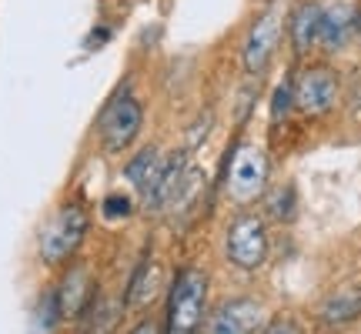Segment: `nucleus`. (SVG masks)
Here are the masks:
<instances>
[{"label":"nucleus","mask_w":361,"mask_h":334,"mask_svg":"<svg viewBox=\"0 0 361 334\" xmlns=\"http://www.w3.org/2000/svg\"><path fill=\"white\" fill-rule=\"evenodd\" d=\"M271 178V161L264 154V147L258 144H241L234 157L228 161V174H224V191L234 204H255L261 194L268 191Z\"/></svg>","instance_id":"obj_1"},{"label":"nucleus","mask_w":361,"mask_h":334,"mask_svg":"<svg viewBox=\"0 0 361 334\" xmlns=\"http://www.w3.org/2000/svg\"><path fill=\"white\" fill-rule=\"evenodd\" d=\"M207 301V274L197 268H184L171 287L168 301V328L171 334H194L204 321Z\"/></svg>","instance_id":"obj_2"},{"label":"nucleus","mask_w":361,"mask_h":334,"mask_svg":"<svg viewBox=\"0 0 361 334\" xmlns=\"http://www.w3.org/2000/svg\"><path fill=\"white\" fill-rule=\"evenodd\" d=\"M268 224L258 214H238L224 231V257L241 271H258L268 261Z\"/></svg>","instance_id":"obj_3"},{"label":"nucleus","mask_w":361,"mask_h":334,"mask_svg":"<svg viewBox=\"0 0 361 334\" xmlns=\"http://www.w3.org/2000/svg\"><path fill=\"white\" fill-rule=\"evenodd\" d=\"M87 228L90 218L80 204L61 207L51 218V224L44 228V234H40V257L47 264H64L67 257L80 247V241L87 237Z\"/></svg>","instance_id":"obj_4"},{"label":"nucleus","mask_w":361,"mask_h":334,"mask_svg":"<svg viewBox=\"0 0 361 334\" xmlns=\"http://www.w3.org/2000/svg\"><path fill=\"white\" fill-rule=\"evenodd\" d=\"M141 124H144V107L141 101L128 94V90H121L114 101L104 107L101 114V141H104V151H111V154H121V151H128L130 144L137 141V134H141Z\"/></svg>","instance_id":"obj_5"},{"label":"nucleus","mask_w":361,"mask_h":334,"mask_svg":"<svg viewBox=\"0 0 361 334\" xmlns=\"http://www.w3.org/2000/svg\"><path fill=\"white\" fill-rule=\"evenodd\" d=\"M295 84V111H301L305 117H324L331 114L341 101V80L331 67L311 64L305 67Z\"/></svg>","instance_id":"obj_6"},{"label":"nucleus","mask_w":361,"mask_h":334,"mask_svg":"<svg viewBox=\"0 0 361 334\" xmlns=\"http://www.w3.org/2000/svg\"><path fill=\"white\" fill-rule=\"evenodd\" d=\"M278 44H281V17L274 11L261 13L258 20L251 24L245 37V51H241V61H245V70L251 78H261L264 70H268L271 57L278 51Z\"/></svg>","instance_id":"obj_7"},{"label":"nucleus","mask_w":361,"mask_h":334,"mask_svg":"<svg viewBox=\"0 0 361 334\" xmlns=\"http://www.w3.org/2000/svg\"><path fill=\"white\" fill-rule=\"evenodd\" d=\"M261 321V304L255 297H228L207 321V334H255Z\"/></svg>","instance_id":"obj_8"},{"label":"nucleus","mask_w":361,"mask_h":334,"mask_svg":"<svg viewBox=\"0 0 361 334\" xmlns=\"http://www.w3.org/2000/svg\"><path fill=\"white\" fill-rule=\"evenodd\" d=\"M318 30H322V4L314 0H301L288 17V40L295 47L298 57H305L318 47Z\"/></svg>","instance_id":"obj_9"},{"label":"nucleus","mask_w":361,"mask_h":334,"mask_svg":"<svg viewBox=\"0 0 361 334\" xmlns=\"http://www.w3.org/2000/svg\"><path fill=\"white\" fill-rule=\"evenodd\" d=\"M355 20H358V11L351 4H331V7H322V30H318V47H324L328 54L341 51L345 44L355 34Z\"/></svg>","instance_id":"obj_10"},{"label":"nucleus","mask_w":361,"mask_h":334,"mask_svg":"<svg viewBox=\"0 0 361 334\" xmlns=\"http://www.w3.org/2000/svg\"><path fill=\"white\" fill-rule=\"evenodd\" d=\"M57 301H61V314L64 318H78L84 314L90 301V274L87 268H71L67 271L64 284L57 287Z\"/></svg>","instance_id":"obj_11"},{"label":"nucleus","mask_w":361,"mask_h":334,"mask_svg":"<svg viewBox=\"0 0 361 334\" xmlns=\"http://www.w3.org/2000/svg\"><path fill=\"white\" fill-rule=\"evenodd\" d=\"M361 314V287H345L335 291L322 304V321L324 324H348L351 318Z\"/></svg>","instance_id":"obj_12"},{"label":"nucleus","mask_w":361,"mask_h":334,"mask_svg":"<svg viewBox=\"0 0 361 334\" xmlns=\"http://www.w3.org/2000/svg\"><path fill=\"white\" fill-rule=\"evenodd\" d=\"M161 161H164V157L157 154L154 147H147V151H141V154L130 161L124 174H128L130 184H134V187H137V191L144 194L147 187H151V180L157 178V171H161Z\"/></svg>","instance_id":"obj_13"},{"label":"nucleus","mask_w":361,"mask_h":334,"mask_svg":"<svg viewBox=\"0 0 361 334\" xmlns=\"http://www.w3.org/2000/svg\"><path fill=\"white\" fill-rule=\"evenodd\" d=\"M298 211V194H295V184H281L268 194V214L274 221H291Z\"/></svg>","instance_id":"obj_14"},{"label":"nucleus","mask_w":361,"mask_h":334,"mask_svg":"<svg viewBox=\"0 0 361 334\" xmlns=\"http://www.w3.org/2000/svg\"><path fill=\"white\" fill-rule=\"evenodd\" d=\"M291 114H295V84L284 80V84H278L274 94H271V124H281V120H288Z\"/></svg>","instance_id":"obj_15"},{"label":"nucleus","mask_w":361,"mask_h":334,"mask_svg":"<svg viewBox=\"0 0 361 334\" xmlns=\"http://www.w3.org/2000/svg\"><path fill=\"white\" fill-rule=\"evenodd\" d=\"M101 211L107 221H124V218H130V201L124 194H111V197H104Z\"/></svg>","instance_id":"obj_16"},{"label":"nucleus","mask_w":361,"mask_h":334,"mask_svg":"<svg viewBox=\"0 0 361 334\" xmlns=\"http://www.w3.org/2000/svg\"><path fill=\"white\" fill-rule=\"evenodd\" d=\"M258 334H298V328H295V321H288V318H278V321L264 324Z\"/></svg>","instance_id":"obj_17"},{"label":"nucleus","mask_w":361,"mask_h":334,"mask_svg":"<svg viewBox=\"0 0 361 334\" xmlns=\"http://www.w3.org/2000/svg\"><path fill=\"white\" fill-rule=\"evenodd\" d=\"M128 334H157V321L154 318H144V321L137 324V328H130Z\"/></svg>","instance_id":"obj_18"}]
</instances>
